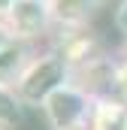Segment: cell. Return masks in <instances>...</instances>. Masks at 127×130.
Instances as JSON below:
<instances>
[{
    "label": "cell",
    "instance_id": "obj_1",
    "mask_svg": "<svg viewBox=\"0 0 127 130\" xmlns=\"http://www.w3.org/2000/svg\"><path fill=\"white\" fill-rule=\"evenodd\" d=\"M67 79V64L64 58H45V61H36V64L21 76V85H18V94L30 103H45V97L52 91H58Z\"/></svg>",
    "mask_w": 127,
    "mask_h": 130
},
{
    "label": "cell",
    "instance_id": "obj_2",
    "mask_svg": "<svg viewBox=\"0 0 127 130\" xmlns=\"http://www.w3.org/2000/svg\"><path fill=\"white\" fill-rule=\"evenodd\" d=\"M42 109H45V115H49V121H52L55 130H70L79 118H82V112H85V97H82L76 88L61 85L58 91H52V94L45 97Z\"/></svg>",
    "mask_w": 127,
    "mask_h": 130
},
{
    "label": "cell",
    "instance_id": "obj_3",
    "mask_svg": "<svg viewBox=\"0 0 127 130\" xmlns=\"http://www.w3.org/2000/svg\"><path fill=\"white\" fill-rule=\"evenodd\" d=\"M49 18V9L42 0H18L12 6V21L21 33H36Z\"/></svg>",
    "mask_w": 127,
    "mask_h": 130
},
{
    "label": "cell",
    "instance_id": "obj_4",
    "mask_svg": "<svg viewBox=\"0 0 127 130\" xmlns=\"http://www.w3.org/2000/svg\"><path fill=\"white\" fill-rule=\"evenodd\" d=\"M18 118V106H15V97L0 88V121H15Z\"/></svg>",
    "mask_w": 127,
    "mask_h": 130
},
{
    "label": "cell",
    "instance_id": "obj_5",
    "mask_svg": "<svg viewBox=\"0 0 127 130\" xmlns=\"http://www.w3.org/2000/svg\"><path fill=\"white\" fill-rule=\"evenodd\" d=\"M118 27L127 33V0L121 3V9H118Z\"/></svg>",
    "mask_w": 127,
    "mask_h": 130
},
{
    "label": "cell",
    "instance_id": "obj_6",
    "mask_svg": "<svg viewBox=\"0 0 127 130\" xmlns=\"http://www.w3.org/2000/svg\"><path fill=\"white\" fill-rule=\"evenodd\" d=\"M3 52H9V33H6V27L0 24V55Z\"/></svg>",
    "mask_w": 127,
    "mask_h": 130
},
{
    "label": "cell",
    "instance_id": "obj_7",
    "mask_svg": "<svg viewBox=\"0 0 127 130\" xmlns=\"http://www.w3.org/2000/svg\"><path fill=\"white\" fill-rule=\"evenodd\" d=\"M15 3H18V0H0V12H12Z\"/></svg>",
    "mask_w": 127,
    "mask_h": 130
}]
</instances>
